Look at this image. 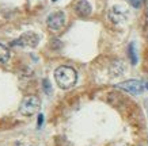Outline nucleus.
Listing matches in <instances>:
<instances>
[{
  "mask_svg": "<svg viewBox=\"0 0 148 146\" xmlns=\"http://www.w3.org/2000/svg\"><path fill=\"white\" fill-rule=\"evenodd\" d=\"M54 80L60 88L69 89L76 84L77 81V73L72 67L61 65L54 71Z\"/></svg>",
  "mask_w": 148,
  "mask_h": 146,
  "instance_id": "1",
  "label": "nucleus"
},
{
  "mask_svg": "<svg viewBox=\"0 0 148 146\" xmlns=\"http://www.w3.org/2000/svg\"><path fill=\"white\" fill-rule=\"evenodd\" d=\"M41 108V100L40 97L36 96V95H30V96H26L21 103V107H19V111L21 114L25 116H32L34 114H37Z\"/></svg>",
  "mask_w": 148,
  "mask_h": 146,
  "instance_id": "2",
  "label": "nucleus"
},
{
  "mask_svg": "<svg viewBox=\"0 0 148 146\" xmlns=\"http://www.w3.org/2000/svg\"><path fill=\"white\" fill-rule=\"evenodd\" d=\"M46 24L50 30L60 31L65 24V14L63 11H54V12L49 14L46 18Z\"/></svg>",
  "mask_w": 148,
  "mask_h": 146,
  "instance_id": "3",
  "label": "nucleus"
},
{
  "mask_svg": "<svg viewBox=\"0 0 148 146\" xmlns=\"http://www.w3.org/2000/svg\"><path fill=\"white\" fill-rule=\"evenodd\" d=\"M38 41H40V37L37 35L36 33L27 31V33H23L15 42H12V45L14 46L19 45V46H23V48H36L38 45Z\"/></svg>",
  "mask_w": 148,
  "mask_h": 146,
  "instance_id": "4",
  "label": "nucleus"
},
{
  "mask_svg": "<svg viewBox=\"0 0 148 146\" xmlns=\"http://www.w3.org/2000/svg\"><path fill=\"white\" fill-rule=\"evenodd\" d=\"M117 88L126 91V92L132 93V95H140L144 91V85L139 80H126V81H122L120 84H117Z\"/></svg>",
  "mask_w": 148,
  "mask_h": 146,
  "instance_id": "5",
  "label": "nucleus"
},
{
  "mask_svg": "<svg viewBox=\"0 0 148 146\" xmlns=\"http://www.w3.org/2000/svg\"><path fill=\"white\" fill-rule=\"evenodd\" d=\"M75 11L79 16L82 18H86L91 14V5L87 0H79L76 4H75Z\"/></svg>",
  "mask_w": 148,
  "mask_h": 146,
  "instance_id": "6",
  "label": "nucleus"
},
{
  "mask_svg": "<svg viewBox=\"0 0 148 146\" xmlns=\"http://www.w3.org/2000/svg\"><path fill=\"white\" fill-rule=\"evenodd\" d=\"M121 7H113L112 11H110V19H112L114 23H120L121 20L125 19V12H121Z\"/></svg>",
  "mask_w": 148,
  "mask_h": 146,
  "instance_id": "7",
  "label": "nucleus"
},
{
  "mask_svg": "<svg viewBox=\"0 0 148 146\" xmlns=\"http://www.w3.org/2000/svg\"><path fill=\"white\" fill-rule=\"evenodd\" d=\"M10 60V50L7 46H4L3 43H0V62L5 64Z\"/></svg>",
  "mask_w": 148,
  "mask_h": 146,
  "instance_id": "8",
  "label": "nucleus"
},
{
  "mask_svg": "<svg viewBox=\"0 0 148 146\" xmlns=\"http://www.w3.org/2000/svg\"><path fill=\"white\" fill-rule=\"evenodd\" d=\"M128 56L130 58V64L136 65L137 64V54H136V49H135V43L133 42L128 46Z\"/></svg>",
  "mask_w": 148,
  "mask_h": 146,
  "instance_id": "9",
  "label": "nucleus"
},
{
  "mask_svg": "<svg viewBox=\"0 0 148 146\" xmlns=\"http://www.w3.org/2000/svg\"><path fill=\"white\" fill-rule=\"evenodd\" d=\"M129 4L133 8H141L145 4V0H129Z\"/></svg>",
  "mask_w": 148,
  "mask_h": 146,
  "instance_id": "10",
  "label": "nucleus"
},
{
  "mask_svg": "<svg viewBox=\"0 0 148 146\" xmlns=\"http://www.w3.org/2000/svg\"><path fill=\"white\" fill-rule=\"evenodd\" d=\"M42 83H44V89H45V92L48 93V95H50V92H52V89H50V85H49V80L45 79L44 81H42Z\"/></svg>",
  "mask_w": 148,
  "mask_h": 146,
  "instance_id": "11",
  "label": "nucleus"
},
{
  "mask_svg": "<svg viewBox=\"0 0 148 146\" xmlns=\"http://www.w3.org/2000/svg\"><path fill=\"white\" fill-rule=\"evenodd\" d=\"M42 122H44V115H42V114H40V115H38V127H41Z\"/></svg>",
  "mask_w": 148,
  "mask_h": 146,
  "instance_id": "12",
  "label": "nucleus"
},
{
  "mask_svg": "<svg viewBox=\"0 0 148 146\" xmlns=\"http://www.w3.org/2000/svg\"><path fill=\"white\" fill-rule=\"evenodd\" d=\"M147 23H148V11H147Z\"/></svg>",
  "mask_w": 148,
  "mask_h": 146,
  "instance_id": "13",
  "label": "nucleus"
},
{
  "mask_svg": "<svg viewBox=\"0 0 148 146\" xmlns=\"http://www.w3.org/2000/svg\"><path fill=\"white\" fill-rule=\"evenodd\" d=\"M145 89H148V84H145Z\"/></svg>",
  "mask_w": 148,
  "mask_h": 146,
  "instance_id": "14",
  "label": "nucleus"
},
{
  "mask_svg": "<svg viewBox=\"0 0 148 146\" xmlns=\"http://www.w3.org/2000/svg\"><path fill=\"white\" fill-rule=\"evenodd\" d=\"M52 1H57V0H52Z\"/></svg>",
  "mask_w": 148,
  "mask_h": 146,
  "instance_id": "15",
  "label": "nucleus"
}]
</instances>
